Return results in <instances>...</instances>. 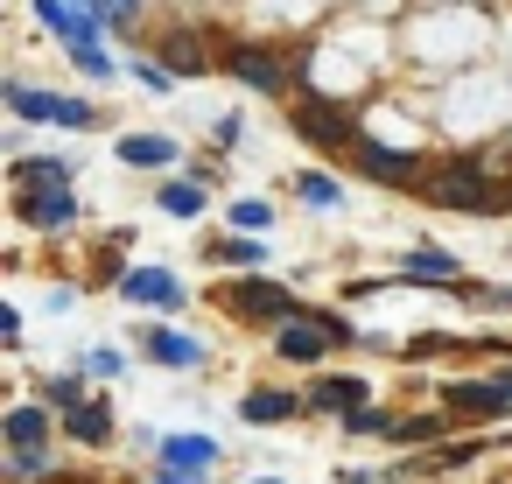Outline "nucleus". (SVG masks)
<instances>
[{"label":"nucleus","instance_id":"obj_37","mask_svg":"<svg viewBox=\"0 0 512 484\" xmlns=\"http://www.w3.org/2000/svg\"><path fill=\"white\" fill-rule=\"evenodd\" d=\"M78 8H99V0H78Z\"/></svg>","mask_w":512,"mask_h":484},{"label":"nucleus","instance_id":"obj_18","mask_svg":"<svg viewBox=\"0 0 512 484\" xmlns=\"http://www.w3.org/2000/svg\"><path fill=\"white\" fill-rule=\"evenodd\" d=\"M36 15H43V29H57L64 43L99 36V8H78V0H36Z\"/></svg>","mask_w":512,"mask_h":484},{"label":"nucleus","instance_id":"obj_19","mask_svg":"<svg viewBox=\"0 0 512 484\" xmlns=\"http://www.w3.org/2000/svg\"><path fill=\"white\" fill-rule=\"evenodd\" d=\"M148 358H155V365H176V372H197V365H204V344L183 337V330H169V323H155V330H148Z\"/></svg>","mask_w":512,"mask_h":484},{"label":"nucleus","instance_id":"obj_10","mask_svg":"<svg viewBox=\"0 0 512 484\" xmlns=\"http://www.w3.org/2000/svg\"><path fill=\"white\" fill-rule=\"evenodd\" d=\"M113 288H120V302H141V309H162V316L190 302V288H183L169 267H127Z\"/></svg>","mask_w":512,"mask_h":484},{"label":"nucleus","instance_id":"obj_29","mask_svg":"<svg viewBox=\"0 0 512 484\" xmlns=\"http://www.w3.org/2000/svg\"><path fill=\"white\" fill-rule=\"evenodd\" d=\"M337 428H344V435H379V442H386V435H393V414H379V407H351V414H337Z\"/></svg>","mask_w":512,"mask_h":484},{"label":"nucleus","instance_id":"obj_4","mask_svg":"<svg viewBox=\"0 0 512 484\" xmlns=\"http://www.w3.org/2000/svg\"><path fill=\"white\" fill-rule=\"evenodd\" d=\"M218 64H225V71H232L239 85L267 92V99H281V92H288V85L302 78V71H288V64H281V50H274V43H253V36L225 43V50H218Z\"/></svg>","mask_w":512,"mask_h":484},{"label":"nucleus","instance_id":"obj_2","mask_svg":"<svg viewBox=\"0 0 512 484\" xmlns=\"http://www.w3.org/2000/svg\"><path fill=\"white\" fill-rule=\"evenodd\" d=\"M211 309L232 316V323H288V316H309L295 288L260 281V274H246V281H218V288H211Z\"/></svg>","mask_w":512,"mask_h":484},{"label":"nucleus","instance_id":"obj_7","mask_svg":"<svg viewBox=\"0 0 512 484\" xmlns=\"http://www.w3.org/2000/svg\"><path fill=\"white\" fill-rule=\"evenodd\" d=\"M351 162H358V176H372V183H393V190H414V183H428L421 155H407V148H386V141H358V148H351Z\"/></svg>","mask_w":512,"mask_h":484},{"label":"nucleus","instance_id":"obj_1","mask_svg":"<svg viewBox=\"0 0 512 484\" xmlns=\"http://www.w3.org/2000/svg\"><path fill=\"white\" fill-rule=\"evenodd\" d=\"M442 211H463V218H491L498 204H505V190L491 183V169L477 162V155H449L442 169H428V183H421Z\"/></svg>","mask_w":512,"mask_h":484},{"label":"nucleus","instance_id":"obj_30","mask_svg":"<svg viewBox=\"0 0 512 484\" xmlns=\"http://www.w3.org/2000/svg\"><path fill=\"white\" fill-rule=\"evenodd\" d=\"M8 470L15 477H57V456H50V442L43 449H8Z\"/></svg>","mask_w":512,"mask_h":484},{"label":"nucleus","instance_id":"obj_38","mask_svg":"<svg viewBox=\"0 0 512 484\" xmlns=\"http://www.w3.org/2000/svg\"><path fill=\"white\" fill-rule=\"evenodd\" d=\"M505 204H512V190H505Z\"/></svg>","mask_w":512,"mask_h":484},{"label":"nucleus","instance_id":"obj_31","mask_svg":"<svg viewBox=\"0 0 512 484\" xmlns=\"http://www.w3.org/2000/svg\"><path fill=\"white\" fill-rule=\"evenodd\" d=\"M85 372H92V379H120V372H127V358H120L113 344H92V351H85Z\"/></svg>","mask_w":512,"mask_h":484},{"label":"nucleus","instance_id":"obj_23","mask_svg":"<svg viewBox=\"0 0 512 484\" xmlns=\"http://www.w3.org/2000/svg\"><path fill=\"white\" fill-rule=\"evenodd\" d=\"M204 190H211V183H197V176H176V183H162L155 211H169V218H197V211H204Z\"/></svg>","mask_w":512,"mask_h":484},{"label":"nucleus","instance_id":"obj_16","mask_svg":"<svg viewBox=\"0 0 512 484\" xmlns=\"http://www.w3.org/2000/svg\"><path fill=\"white\" fill-rule=\"evenodd\" d=\"M365 400H372V379H358V372H330V379L309 386V407H316V414H351V407H365Z\"/></svg>","mask_w":512,"mask_h":484},{"label":"nucleus","instance_id":"obj_17","mask_svg":"<svg viewBox=\"0 0 512 484\" xmlns=\"http://www.w3.org/2000/svg\"><path fill=\"white\" fill-rule=\"evenodd\" d=\"M155 456H162V470H197L204 477L218 463V435H162Z\"/></svg>","mask_w":512,"mask_h":484},{"label":"nucleus","instance_id":"obj_21","mask_svg":"<svg viewBox=\"0 0 512 484\" xmlns=\"http://www.w3.org/2000/svg\"><path fill=\"white\" fill-rule=\"evenodd\" d=\"M78 176V162L71 155H22L15 169H8V183L15 190H36V183H71Z\"/></svg>","mask_w":512,"mask_h":484},{"label":"nucleus","instance_id":"obj_20","mask_svg":"<svg viewBox=\"0 0 512 484\" xmlns=\"http://www.w3.org/2000/svg\"><path fill=\"white\" fill-rule=\"evenodd\" d=\"M309 400H295V393H281V386H253L246 400H239V414L253 421V428H274V421H288V414H302Z\"/></svg>","mask_w":512,"mask_h":484},{"label":"nucleus","instance_id":"obj_26","mask_svg":"<svg viewBox=\"0 0 512 484\" xmlns=\"http://www.w3.org/2000/svg\"><path fill=\"white\" fill-rule=\"evenodd\" d=\"M211 253H218L225 267H260V260H267V246H260V232H239V239H218Z\"/></svg>","mask_w":512,"mask_h":484},{"label":"nucleus","instance_id":"obj_34","mask_svg":"<svg viewBox=\"0 0 512 484\" xmlns=\"http://www.w3.org/2000/svg\"><path fill=\"white\" fill-rule=\"evenodd\" d=\"M211 141H218V148H232V141H239V113H225V120L211 127Z\"/></svg>","mask_w":512,"mask_h":484},{"label":"nucleus","instance_id":"obj_36","mask_svg":"<svg viewBox=\"0 0 512 484\" xmlns=\"http://www.w3.org/2000/svg\"><path fill=\"white\" fill-rule=\"evenodd\" d=\"M498 379H505V386H512V365H505V372H498Z\"/></svg>","mask_w":512,"mask_h":484},{"label":"nucleus","instance_id":"obj_6","mask_svg":"<svg viewBox=\"0 0 512 484\" xmlns=\"http://www.w3.org/2000/svg\"><path fill=\"white\" fill-rule=\"evenodd\" d=\"M442 407L449 414H470V421H505L512 414V386L491 372V379H449L442 386Z\"/></svg>","mask_w":512,"mask_h":484},{"label":"nucleus","instance_id":"obj_14","mask_svg":"<svg viewBox=\"0 0 512 484\" xmlns=\"http://www.w3.org/2000/svg\"><path fill=\"white\" fill-rule=\"evenodd\" d=\"M57 421H64V435H71V442H85V449H106V442L120 435V428H113V407H106V400H92V393H85L78 407H64Z\"/></svg>","mask_w":512,"mask_h":484},{"label":"nucleus","instance_id":"obj_35","mask_svg":"<svg viewBox=\"0 0 512 484\" xmlns=\"http://www.w3.org/2000/svg\"><path fill=\"white\" fill-rule=\"evenodd\" d=\"M253 484H288V477H253Z\"/></svg>","mask_w":512,"mask_h":484},{"label":"nucleus","instance_id":"obj_12","mask_svg":"<svg viewBox=\"0 0 512 484\" xmlns=\"http://www.w3.org/2000/svg\"><path fill=\"white\" fill-rule=\"evenodd\" d=\"M393 274H400V281H414V288H463V260H456V253H442V246H414Z\"/></svg>","mask_w":512,"mask_h":484},{"label":"nucleus","instance_id":"obj_24","mask_svg":"<svg viewBox=\"0 0 512 484\" xmlns=\"http://www.w3.org/2000/svg\"><path fill=\"white\" fill-rule=\"evenodd\" d=\"M295 197H302V204H316V211H330V204H344V183H337V176H323V169H309V176H295Z\"/></svg>","mask_w":512,"mask_h":484},{"label":"nucleus","instance_id":"obj_25","mask_svg":"<svg viewBox=\"0 0 512 484\" xmlns=\"http://www.w3.org/2000/svg\"><path fill=\"white\" fill-rule=\"evenodd\" d=\"M71 64H78L85 78H99V85H113V71H120V64H113V57L99 50V36H85V43H71Z\"/></svg>","mask_w":512,"mask_h":484},{"label":"nucleus","instance_id":"obj_27","mask_svg":"<svg viewBox=\"0 0 512 484\" xmlns=\"http://www.w3.org/2000/svg\"><path fill=\"white\" fill-rule=\"evenodd\" d=\"M36 400H50L57 414H64V407H78V400H85V372H57V379H43V386H36Z\"/></svg>","mask_w":512,"mask_h":484},{"label":"nucleus","instance_id":"obj_33","mask_svg":"<svg viewBox=\"0 0 512 484\" xmlns=\"http://www.w3.org/2000/svg\"><path fill=\"white\" fill-rule=\"evenodd\" d=\"M323 330H330L337 344H358V323H351V316H337V309H323Z\"/></svg>","mask_w":512,"mask_h":484},{"label":"nucleus","instance_id":"obj_8","mask_svg":"<svg viewBox=\"0 0 512 484\" xmlns=\"http://www.w3.org/2000/svg\"><path fill=\"white\" fill-rule=\"evenodd\" d=\"M15 211H22V225H36V232H71V225H78V197H71V183L15 190Z\"/></svg>","mask_w":512,"mask_h":484},{"label":"nucleus","instance_id":"obj_9","mask_svg":"<svg viewBox=\"0 0 512 484\" xmlns=\"http://www.w3.org/2000/svg\"><path fill=\"white\" fill-rule=\"evenodd\" d=\"M337 351V337L323 330V316H288V323H274V358L281 365H323Z\"/></svg>","mask_w":512,"mask_h":484},{"label":"nucleus","instance_id":"obj_3","mask_svg":"<svg viewBox=\"0 0 512 484\" xmlns=\"http://www.w3.org/2000/svg\"><path fill=\"white\" fill-rule=\"evenodd\" d=\"M295 134H302L316 155H351V148L365 141L358 113H351L344 99H316V92H302V99H295Z\"/></svg>","mask_w":512,"mask_h":484},{"label":"nucleus","instance_id":"obj_15","mask_svg":"<svg viewBox=\"0 0 512 484\" xmlns=\"http://www.w3.org/2000/svg\"><path fill=\"white\" fill-rule=\"evenodd\" d=\"M155 57H162V64L176 71V78H204V71L218 64V57L204 50V36H197V29H169V36L155 43Z\"/></svg>","mask_w":512,"mask_h":484},{"label":"nucleus","instance_id":"obj_13","mask_svg":"<svg viewBox=\"0 0 512 484\" xmlns=\"http://www.w3.org/2000/svg\"><path fill=\"white\" fill-rule=\"evenodd\" d=\"M113 155H120L127 169H155V176H169V169L183 162V148H176L169 134H120V141H113Z\"/></svg>","mask_w":512,"mask_h":484},{"label":"nucleus","instance_id":"obj_32","mask_svg":"<svg viewBox=\"0 0 512 484\" xmlns=\"http://www.w3.org/2000/svg\"><path fill=\"white\" fill-rule=\"evenodd\" d=\"M99 22H113V29H134V22H141V8H134V0H99Z\"/></svg>","mask_w":512,"mask_h":484},{"label":"nucleus","instance_id":"obj_11","mask_svg":"<svg viewBox=\"0 0 512 484\" xmlns=\"http://www.w3.org/2000/svg\"><path fill=\"white\" fill-rule=\"evenodd\" d=\"M0 435H8V449H43L50 435H64V421L50 400H22V407L0 414Z\"/></svg>","mask_w":512,"mask_h":484},{"label":"nucleus","instance_id":"obj_28","mask_svg":"<svg viewBox=\"0 0 512 484\" xmlns=\"http://www.w3.org/2000/svg\"><path fill=\"white\" fill-rule=\"evenodd\" d=\"M225 218H232L239 232H267V225H274V204H267V197H239V204H225Z\"/></svg>","mask_w":512,"mask_h":484},{"label":"nucleus","instance_id":"obj_5","mask_svg":"<svg viewBox=\"0 0 512 484\" xmlns=\"http://www.w3.org/2000/svg\"><path fill=\"white\" fill-rule=\"evenodd\" d=\"M8 113L15 120H36V127H71V134L99 127V113L85 99H71V92H29L22 78H8Z\"/></svg>","mask_w":512,"mask_h":484},{"label":"nucleus","instance_id":"obj_22","mask_svg":"<svg viewBox=\"0 0 512 484\" xmlns=\"http://www.w3.org/2000/svg\"><path fill=\"white\" fill-rule=\"evenodd\" d=\"M435 435H449V407L442 414H393V449H435Z\"/></svg>","mask_w":512,"mask_h":484}]
</instances>
